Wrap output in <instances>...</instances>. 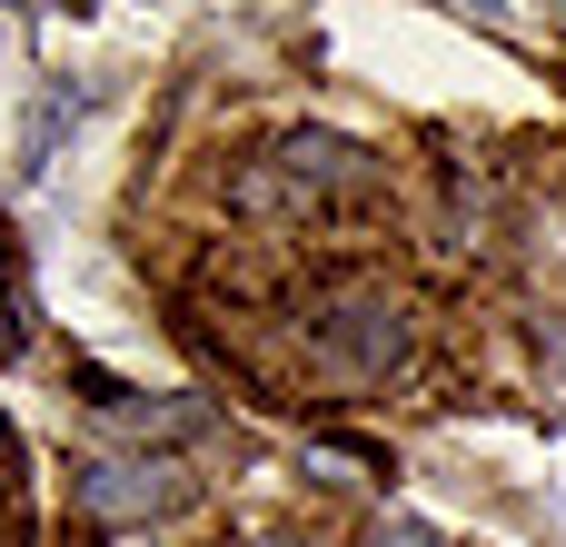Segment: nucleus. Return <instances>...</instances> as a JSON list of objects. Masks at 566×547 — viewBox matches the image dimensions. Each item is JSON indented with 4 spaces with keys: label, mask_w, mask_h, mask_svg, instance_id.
<instances>
[{
    "label": "nucleus",
    "mask_w": 566,
    "mask_h": 547,
    "mask_svg": "<svg viewBox=\"0 0 566 547\" xmlns=\"http://www.w3.org/2000/svg\"><path fill=\"white\" fill-rule=\"evenodd\" d=\"M388 179V159L368 149V140H338V130H289L249 179H239V199L249 209H298V219H318V209H358L368 189Z\"/></svg>",
    "instance_id": "1"
},
{
    "label": "nucleus",
    "mask_w": 566,
    "mask_h": 547,
    "mask_svg": "<svg viewBox=\"0 0 566 547\" xmlns=\"http://www.w3.org/2000/svg\"><path fill=\"white\" fill-rule=\"evenodd\" d=\"M298 329H308L318 369H338V379H388V369H408V339H418L408 299L388 279H328Z\"/></svg>",
    "instance_id": "2"
},
{
    "label": "nucleus",
    "mask_w": 566,
    "mask_h": 547,
    "mask_svg": "<svg viewBox=\"0 0 566 547\" xmlns=\"http://www.w3.org/2000/svg\"><path fill=\"white\" fill-rule=\"evenodd\" d=\"M70 508L99 518V528H139V518H179V508H189V478H179V458H149V448H129V458H80V468H70Z\"/></svg>",
    "instance_id": "3"
},
{
    "label": "nucleus",
    "mask_w": 566,
    "mask_h": 547,
    "mask_svg": "<svg viewBox=\"0 0 566 547\" xmlns=\"http://www.w3.org/2000/svg\"><path fill=\"white\" fill-rule=\"evenodd\" d=\"M378 547H448V538H438L428 518H388V528H378Z\"/></svg>",
    "instance_id": "4"
},
{
    "label": "nucleus",
    "mask_w": 566,
    "mask_h": 547,
    "mask_svg": "<svg viewBox=\"0 0 566 547\" xmlns=\"http://www.w3.org/2000/svg\"><path fill=\"white\" fill-rule=\"evenodd\" d=\"M259 547H298V538H259Z\"/></svg>",
    "instance_id": "5"
}]
</instances>
